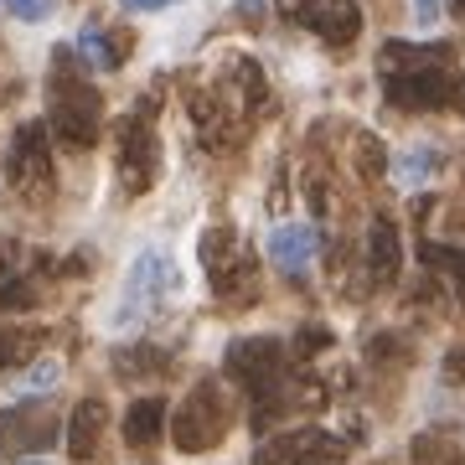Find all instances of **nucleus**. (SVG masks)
Instances as JSON below:
<instances>
[{
  "instance_id": "nucleus-9",
  "label": "nucleus",
  "mask_w": 465,
  "mask_h": 465,
  "mask_svg": "<svg viewBox=\"0 0 465 465\" xmlns=\"http://www.w3.org/2000/svg\"><path fill=\"white\" fill-rule=\"evenodd\" d=\"M57 440V414L47 403H21L0 414V445L11 450H47Z\"/></svg>"
},
{
  "instance_id": "nucleus-28",
  "label": "nucleus",
  "mask_w": 465,
  "mask_h": 465,
  "mask_svg": "<svg viewBox=\"0 0 465 465\" xmlns=\"http://www.w3.org/2000/svg\"><path fill=\"white\" fill-rule=\"evenodd\" d=\"M434 11H440V0H414V16H419V26H430V21H434Z\"/></svg>"
},
{
  "instance_id": "nucleus-32",
  "label": "nucleus",
  "mask_w": 465,
  "mask_h": 465,
  "mask_svg": "<svg viewBox=\"0 0 465 465\" xmlns=\"http://www.w3.org/2000/svg\"><path fill=\"white\" fill-rule=\"evenodd\" d=\"M21 465H47V460H21Z\"/></svg>"
},
{
  "instance_id": "nucleus-18",
  "label": "nucleus",
  "mask_w": 465,
  "mask_h": 465,
  "mask_svg": "<svg viewBox=\"0 0 465 465\" xmlns=\"http://www.w3.org/2000/svg\"><path fill=\"white\" fill-rule=\"evenodd\" d=\"M414 460L419 465H460V455H455V445H450L445 434H419L414 440Z\"/></svg>"
},
{
  "instance_id": "nucleus-10",
  "label": "nucleus",
  "mask_w": 465,
  "mask_h": 465,
  "mask_svg": "<svg viewBox=\"0 0 465 465\" xmlns=\"http://www.w3.org/2000/svg\"><path fill=\"white\" fill-rule=\"evenodd\" d=\"M269 264L280 269V274H305V269L316 264V253H321V232L311 228V223H284V228L269 232Z\"/></svg>"
},
{
  "instance_id": "nucleus-2",
  "label": "nucleus",
  "mask_w": 465,
  "mask_h": 465,
  "mask_svg": "<svg viewBox=\"0 0 465 465\" xmlns=\"http://www.w3.org/2000/svg\"><path fill=\"white\" fill-rule=\"evenodd\" d=\"M47 119H52V130L63 134V145H78V150L99 145V134H104V99H99V88L73 67V52H63V47L52 52Z\"/></svg>"
},
{
  "instance_id": "nucleus-3",
  "label": "nucleus",
  "mask_w": 465,
  "mask_h": 465,
  "mask_svg": "<svg viewBox=\"0 0 465 465\" xmlns=\"http://www.w3.org/2000/svg\"><path fill=\"white\" fill-rule=\"evenodd\" d=\"M223 367H228L232 382H243L253 393L259 424H264L269 414H284V409L300 403V388L290 382V367H284V347L269 341V336H243V341H232Z\"/></svg>"
},
{
  "instance_id": "nucleus-26",
  "label": "nucleus",
  "mask_w": 465,
  "mask_h": 465,
  "mask_svg": "<svg viewBox=\"0 0 465 465\" xmlns=\"http://www.w3.org/2000/svg\"><path fill=\"white\" fill-rule=\"evenodd\" d=\"M16 259H21V253H16V243H11V238H0V284L11 280V269H16Z\"/></svg>"
},
{
  "instance_id": "nucleus-24",
  "label": "nucleus",
  "mask_w": 465,
  "mask_h": 465,
  "mask_svg": "<svg viewBox=\"0 0 465 465\" xmlns=\"http://www.w3.org/2000/svg\"><path fill=\"white\" fill-rule=\"evenodd\" d=\"M11 284H16V290H0V311H21V305H32L36 300V290L26 280H11Z\"/></svg>"
},
{
  "instance_id": "nucleus-23",
  "label": "nucleus",
  "mask_w": 465,
  "mask_h": 465,
  "mask_svg": "<svg viewBox=\"0 0 465 465\" xmlns=\"http://www.w3.org/2000/svg\"><path fill=\"white\" fill-rule=\"evenodd\" d=\"M0 5H5L11 16H21V21H47L57 0H0Z\"/></svg>"
},
{
  "instance_id": "nucleus-25",
  "label": "nucleus",
  "mask_w": 465,
  "mask_h": 465,
  "mask_svg": "<svg viewBox=\"0 0 465 465\" xmlns=\"http://www.w3.org/2000/svg\"><path fill=\"white\" fill-rule=\"evenodd\" d=\"M445 382H465V347L445 351Z\"/></svg>"
},
{
  "instance_id": "nucleus-21",
  "label": "nucleus",
  "mask_w": 465,
  "mask_h": 465,
  "mask_svg": "<svg viewBox=\"0 0 465 465\" xmlns=\"http://www.w3.org/2000/svg\"><path fill=\"white\" fill-rule=\"evenodd\" d=\"M357 155H362L357 166H362V176H367V182H378L382 171H388V150H382L378 140H372V134H357Z\"/></svg>"
},
{
  "instance_id": "nucleus-29",
  "label": "nucleus",
  "mask_w": 465,
  "mask_h": 465,
  "mask_svg": "<svg viewBox=\"0 0 465 465\" xmlns=\"http://www.w3.org/2000/svg\"><path fill=\"white\" fill-rule=\"evenodd\" d=\"M119 5H130V11H166L176 0H119Z\"/></svg>"
},
{
  "instance_id": "nucleus-8",
  "label": "nucleus",
  "mask_w": 465,
  "mask_h": 465,
  "mask_svg": "<svg viewBox=\"0 0 465 465\" xmlns=\"http://www.w3.org/2000/svg\"><path fill=\"white\" fill-rule=\"evenodd\" d=\"M155 176H161V140L150 130V119L134 114L119 130V182H124V192L140 197V192L155 186Z\"/></svg>"
},
{
  "instance_id": "nucleus-14",
  "label": "nucleus",
  "mask_w": 465,
  "mask_h": 465,
  "mask_svg": "<svg viewBox=\"0 0 465 465\" xmlns=\"http://www.w3.org/2000/svg\"><path fill=\"white\" fill-rule=\"evenodd\" d=\"M134 36L124 32V26H84V36H78V52L88 57V67H119L124 57H130Z\"/></svg>"
},
{
  "instance_id": "nucleus-11",
  "label": "nucleus",
  "mask_w": 465,
  "mask_h": 465,
  "mask_svg": "<svg viewBox=\"0 0 465 465\" xmlns=\"http://www.w3.org/2000/svg\"><path fill=\"white\" fill-rule=\"evenodd\" d=\"M295 16L305 21L316 36H326L331 47H347V42H357V32H362V11H357V0H305Z\"/></svg>"
},
{
  "instance_id": "nucleus-17",
  "label": "nucleus",
  "mask_w": 465,
  "mask_h": 465,
  "mask_svg": "<svg viewBox=\"0 0 465 465\" xmlns=\"http://www.w3.org/2000/svg\"><path fill=\"white\" fill-rule=\"evenodd\" d=\"M424 264L430 269H445L455 295L465 300V249H450V243H424Z\"/></svg>"
},
{
  "instance_id": "nucleus-15",
  "label": "nucleus",
  "mask_w": 465,
  "mask_h": 465,
  "mask_svg": "<svg viewBox=\"0 0 465 465\" xmlns=\"http://www.w3.org/2000/svg\"><path fill=\"white\" fill-rule=\"evenodd\" d=\"M166 430V399H140L130 403V414H124V445L130 450H145L161 440Z\"/></svg>"
},
{
  "instance_id": "nucleus-19",
  "label": "nucleus",
  "mask_w": 465,
  "mask_h": 465,
  "mask_svg": "<svg viewBox=\"0 0 465 465\" xmlns=\"http://www.w3.org/2000/svg\"><path fill=\"white\" fill-rule=\"evenodd\" d=\"M114 362L124 378H134V372H161V362H166V351H155V347H124L114 351Z\"/></svg>"
},
{
  "instance_id": "nucleus-22",
  "label": "nucleus",
  "mask_w": 465,
  "mask_h": 465,
  "mask_svg": "<svg viewBox=\"0 0 465 465\" xmlns=\"http://www.w3.org/2000/svg\"><path fill=\"white\" fill-rule=\"evenodd\" d=\"M63 378V367L52 362V357H42V362L32 367V372H26V378H21V393H42V388H52V382Z\"/></svg>"
},
{
  "instance_id": "nucleus-27",
  "label": "nucleus",
  "mask_w": 465,
  "mask_h": 465,
  "mask_svg": "<svg viewBox=\"0 0 465 465\" xmlns=\"http://www.w3.org/2000/svg\"><path fill=\"white\" fill-rule=\"evenodd\" d=\"M326 341H331V331H300L295 347H300V351H316V347H326Z\"/></svg>"
},
{
  "instance_id": "nucleus-6",
  "label": "nucleus",
  "mask_w": 465,
  "mask_h": 465,
  "mask_svg": "<svg viewBox=\"0 0 465 465\" xmlns=\"http://www.w3.org/2000/svg\"><path fill=\"white\" fill-rule=\"evenodd\" d=\"M5 182L16 186L21 197L47 202L52 186H57V171H52V145H47V124H21L5 145Z\"/></svg>"
},
{
  "instance_id": "nucleus-13",
  "label": "nucleus",
  "mask_w": 465,
  "mask_h": 465,
  "mask_svg": "<svg viewBox=\"0 0 465 465\" xmlns=\"http://www.w3.org/2000/svg\"><path fill=\"white\" fill-rule=\"evenodd\" d=\"M104 424H109V414H104L99 399L78 403L73 419H67V455H73V460H94V455H99V440H104Z\"/></svg>"
},
{
  "instance_id": "nucleus-5",
  "label": "nucleus",
  "mask_w": 465,
  "mask_h": 465,
  "mask_svg": "<svg viewBox=\"0 0 465 465\" xmlns=\"http://www.w3.org/2000/svg\"><path fill=\"white\" fill-rule=\"evenodd\" d=\"M232 414H228V399H223V388L217 382H197L186 403L176 409V450L182 455H202V450H217L223 445V434H228Z\"/></svg>"
},
{
  "instance_id": "nucleus-12",
  "label": "nucleus",
  "mask_w": 465,
  "mask_h": 465,
  "mask_svg": "<svg viewBox=\"0 0 465 465\" xmlns=\"http://www.w3.org/2000/svg\"><path fill=\"white\" fill-rule=\"evenodd\" d=\"M399 264H403L399 223H393L388 213H378L372 228H367V269H372V284H393L399 280Z\"/></svg>"
},
{
  "instance_id": "nucleus-16",
  "label": "nucleus",
  "mask_w": 465,
  "mask_h": 465,
  "mask_svg": "<svg viewBox=\"0 0 465 465\" xmlns=\"http://www.w3.org/2000/svg\"><path fill=\"white\" fill-rule=\"evenodd\" d=\"M202 264H207L213 284L228 280V269L238 264V238H232V228H207L202 232Z\"/></svg>"
},
{
  "instance_id": "nucleus-7",
  "label": "nucleus",
  "mask_w": 465,
  "mask_h": 465,
  "mask_svg": "<svg viewBox=\"0 0 465 465\" xmlns=\"http://www.w3.org/2000/svg\"><path fill=\"white\" fill-rule=\"evenodd\" d=\"M253 465H347V440L331 430H290L253 450Z\"/></svg>"
},
{
  "instance_id": "nucleus-4",
  "label": "nucleus",
  "mask_w": 465,
  "mask_h": 465,
  "mask_svg": "<svg viewBox=\"0 0 465 465\" xmlns=\"http://www.w3.org/2000/svg\"><path fill=\"white\" fill-rule=\"evenodd\" d=\"M176 284H182L176 264H171L161 249H145L130 264V280H124V295H119L114 321H119V326H140V321H150L171 295H176Z\"/></svg>"
},
{
  "instance_id": "nucleus-20",
  "label": "nucleus",
  "mask_w": 465,
  "mask_h": 465,
  "mask_svg": "<svg viewBox=\"0 0 465 465\" xmlns=\"http://www.w3.org/2000/svg\"><path fill=\"white\" fill-rule=\"evenodd\" d=\"M430 171H440V150L414 145V150H409V155L399 161V182H424Z\"/></svg>"
},
{
  "instance_id": "nucleus-31",
  "label": "nucleus",
  "mask_w": 465,
  "mask_h": 465,
  "mask_svg": "<svg viewBox=\"0 0 465 465\" xmlns=\"http://www.w3.org/2000/svg\"><path fill=\"white\" fill-rule=\"evenodd\" d=\"M445 5H450V16H455V21L465 26V0H445Z\"/></svg>"
},
{
  "instance_id": "nucleus-1",
  "label": "nucleus",
  "mask_w": 465,
  "mask_h": 465,
  "mask_svg": "<svg viewBox=\"0 0 465 465\" xmlns=\"http://www.w3.org/2000/svg\"><path fill=\"white\" fill-rule=\"evenodd\" d=\"M382 88L403 109H460L465 78L450 47H414V42H388L382 47Z\"/></svg>"
},
{
  "instance_id": "nucleus-30",
  "label": "nucleus",
  "mask_w": 465,
  "mask_h": 465,
  "mask_svg": "<svg viewBox=\"0 0 465 465\" xmlns=\"http://www.w3.org/2000/svg\"><path fill=\"white\" fill-rule=\"evenodd\" d=\"M11 357H16V341L0 331V367H11Z\"/></svg>"
}]
</instances>
